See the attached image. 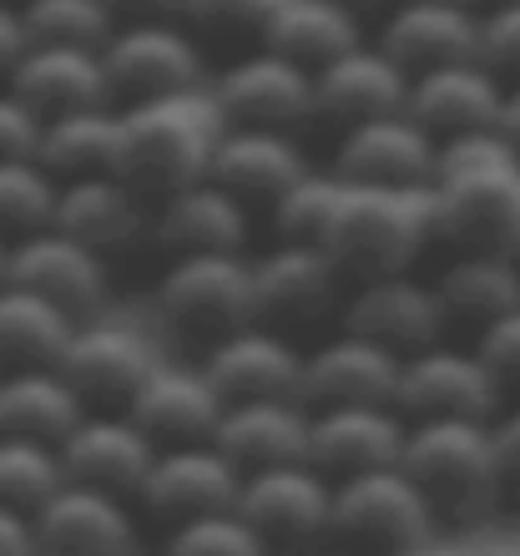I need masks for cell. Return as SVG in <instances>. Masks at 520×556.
I'll return each instance as SVG.
<instances>
[{"mask_svg":"<svg viewBox=\"0 0 520 556\" xmlns=\"http://www.w3.org/2000/svg\"><path fill=\"white\" fill-rule=\"evenodd\" d=\"M228 132V117L213 97V81L173 97L122 106V157L116 173L142 192L147 203H162L173 192L192 188L213 173V152Z\"/></svg>","mask_w":520,"mask_h":556,"instance_id":"1","label":"cell"},{"mask_svg":"<svg viewBox=\"0 0 520 556\" xmlns=\"http://www.w3.org/2000/svg\"><path fill=\"white\" fill-rule=\"evenodd\" d=\"M430 243H440L430 188H369V182H348L344 207L324 238V249L339 258L348 283L409 274Z\"/></svg>","mask_w":520,"mask_h":556,"instance_id":"2","label":"cell"},{"mask_svg":"<svg viewBox=\"0 0 520 556\" xmlns=\"http://www.w3.org/2000/svg\"><path fill=\"white\" fill-rule=\"evenodd\" d=\"M399 466L415 476L440 516L475 521L500 506L495 420H409Z\"/></svg>","mask_w":520,"mask_h":556,"instance_id":"3","label":"cell"},{"mask_svg":"<svg viewBox=\"0 0 520 556\" xmlns=\"http://www.w3.org/2000/svg\"><path fill=\"white\" fill-rule=\"evenodd\" d=\"M152 308L173 334L213 350L217 339L258 319L253 304V258L248 253H182L162 268Z\"/></svg>","mask_w":520,"mask_h":556,"instance_id":"4","label":"cell"},{"mask_svg":"<svg viewBox=\"0 0 520 556\" xmlns=\"http://www.w3.org/2000/svg\"><path fill=\"white\" fill-rule=\"evenodd\" d=\"M434 521V501L419 491V481L405 466H384V470H364L348 481H333V536L348 552L364 556H394L409 546L430 542Z\"/></svg>","mask_w":520,"mask_h":556,"instance_id":"5","label":"cell"},{"mask_svg":"<svg viewBox=\"0 0 520 556\" xmlns=\"http://www.w3.org/2000/svg\"><path fill=\"white\" fill-rule=\"evenodd\" d=\"M434 238L455 253L465 249H516L520 238V162L460 167L430 182Z\"/></svg>","mask_w":520,"mask_h":556,"instance_id":"6","label":"cell"},{"mask_svg":"<svg viewBox=\"0 0 520 556\" xmlns=\"http://www.w3.org/2000/svg\"><path fill=\"white\" fill-rule=\"evenodd\" d=\"M102 61H106V76H112V97L122 106L207 87L203 46H198V36L182 21H131V26H116L112 41L102 46Z\"/></svg>","mask_w":520,"mask_h":556,"instance_id":"7","label":"cell"},{"mask_svg":"<svg viewBox=\"0 0 520 556\" xmlns=\"http://www.w3.org/2000/svg\"><path fill=\"white\" fill-rule=\"evenodd\" d=\"M506 400V384L491 375L480 350L460 344H430L405 359L394 410L405 420H495Z\"/></svg>","mask_w":520,"mask_h":556,"instance_id":"8","label":"cell"},{"mask_svg":"<svg viewBox=\"0 0 520 556\" xmlns=\"http://www.w3.org/2000/svg\"><path fill=\"white\" fill-rule=\"evenodd\" d=\"M213 97L223 106L228 127H274V132H299L318 117L314 72L299 61L278 56L268 46H253L238 61H228L213 76Z\"/></svg>","mask_w":520,"mask_h":556,"instance_id":"9","label":"cell"},{"mask_svg":"<svg viewBox=\"0 0 520 556\" xmlns=\"http://www.w3.org/2000/svg\"><path fill=\"white\" fill-rule=\"evenodd\" d=\"M344 283H348V274L339 268V258L324 243L278 238L274 249H263L253 258V304H258V319L283 329V334L324 319L329 308L344 314V299H348Z\"/></svg>","mask_w":520,"mask_h":556,"instance_id":"10","label":"cell"},{"mask_svg":"<svg viewBox=\"0 0 520 556\" xmlns=\"http://www.w3.org/2000/svg\"><path fill=\"white\" fill-rule=\"evenodd\" d=\"M339 324L364 339H375V344H384V350H394L399 359L430 350V344H445V334H449V319H445L440 293H434V278H419L415 268L409 274H379V278L354 283Z\"/></svg>","mask_w":520,"mask_h":556,"instance_id":"11","label":"cell"},{"mask_svg":"<svg viewBox=\"0 0 520 556\" xmlns=\"http://www.w3.org/2000/svg\"><path fill=\"white\" fill-rule=\"evenodd\" d=\"M238 511L268 536V546H318L333 536V481L314 460L248 470Z\"/></svg>","mask_w":520,"mask_h":556,"instance_id":"12","label":"cell"},{"mask_svg":"<svg viewBox=\"0 0 520 556\" xmlns=\"http://www.w3.org/2000/svg\"><path fill=\"white\" fill-rule=\"evenodd\" d=\"M61 369L76 384V395L87 400V410H131L137 390L157 369V350L131 324L81 319L61 354Z\"/></svg>","mask_w":520,"mask_h":556,"instance_id":"13","label":"cell"},{"mask_svg":"<svg viewBox=\"0 0 520 556\" xmlns=\"http://www.w3.org/2000/svg\"><path fill=\"white\" fill-rule=\"evenodd\" d=\"M440 167V137L405 112L344 127L333 142V173L369 188H430Z\"/></svg>","mask_w":520,"mask_h":556,"instance_id":"14","label":"cell"},{"mask_svg":"<svg viewBox=\"0 0 520 556\" xmlns=\"http://www.w3.org/2000/svg\"><path fill=\"white\" fill-rule=\"evenodd\" d=\"M304 359L308 350H299L283 329L253 319L243 329H232L228 339H217L203 354V369L228 405H238V400H304Z\"/></svg>","mask_w":520,"mask_h":556,"instance_id":"15","label":"cell"},{"mask_svg":"<svg viewBox=\"0 0 520 556\" xmlns=\"http://www.w3.org/2000/svg\"><path fill=\"white\" fill-rule=\"evenodd\" d=\"M238 496H243V470L217 451V440H203V445L157 451V466L147 476L137 506L167 527H182L192 516L238 511Z\"/></svg>","mask_w":520,"mask_h":556,"instance_id":"16","label":"cell"},{"mask_svg":"<svg viewBox=\"0 0 520 556\" xmlns=\"http://www.w3.org/2000/svg\"><path fill=\"white\" fill-rule=\"evenodd\" d=\"M11 283L41 293L76 319H97L112 289V268H106V253H97L91 243L61 228H41L11 243Z\"/></svg>","mask_w":520,"mask_h":556,"instance_id":"17","label":"cell"},{"mask_svg":"<svg viewBox=\"0 0 520 556\" xmlns=\"http://www.w3.org/2000/svg\"><path fill=\"white\" fill-rule=\"evenodd\" d=\"M157 451L162 445L127 410H91L72 435L61 440L66 481L97 485V491H112V496L127 501L142 496L147 476L157 466Z\"/></svg>","mask_w":520,"mask_h":556,"instance_id":"18","label":"cell"},{"mask_svg":"<svg viewBox=\"0 0 520 556\" xmlns=\"http://www.w3.org/2000/svg\"><path fill=\"white\" fill-rule=\"evenodd\" d=\"M399 369H405V359L394 350H384V344L339 324L304 359V405L308 410H329V405H394Z\"/></svg>","mask_w":520,"mask_h":556,"instance_id":"19","label":"cell"},{"mask_svg":"<svg viewBox=\"0 0 520 556\" xmlns=\"http://www.w3.org/2000/svg\"><path fill=\"white\" fill-rule=\"evenodd\" d=\"M409 440V420L394 405H329L314 410V435H308V460L329 481H348L364 470L399 466Z\"/></svg>","mask_w":520,"mask_h":556,"instance_id":"20","label":"cell"},{"mask_svg":"<svg viewBox=\"0 0 520 556\" xmlns=\"http://www.w3.org/2000/svg\"><path fill=\"white\" fill-rule=\"evenodd\" d=\"M228 400L217 395V384L207 380L203 365H177V359H157V369L147 375V384L131 400V420L147 435L167 445H203L217 435Z\"/></svg>","mask_w":520,"mask_h":556,"instance_id":"21","label":"cell"},{"mask_svg":"<svg viewBox=\"0 0 520 556\" xmlns=\"http://www.w3.org/2000/svg\"><path fill=\"white\" fill-rule=\"evenodd\" d=\"M409 76L480 61V11L449 0H399L375 36Z\"/></svg>","mask_w":520,"mask_h":556,"instance_id":"22","label":"cell"},{"mask_svg":"<svg viewBox=\"0 0 520 556\" xmlns=\"http://www.w3.org/2000/svg\"><path fill=\"white\" fill-rule=\"evenodd\" d=\"M409 81L415 76L384 51L379 41H359L324 72H314L318 91V117L339 122V127H359V122L390 117L409 106Z\"/></svg>","mask_w":520,"mask_h":556,"instance_id":"23","label":"cell"},{"mask_svg":"<svg viewBox=\"0 0 520 556\" xmlns=\"http://www.w3.org/2000/svg\"><path fill=\"white\" fill-rule=\"evenodd\" d=\"M46 552L66 556H137V516L127 496L97 491V485L66 481L56 496L36 511Z\"/></svg>","mask_w":520,"mask_h":556,"instance_id":"24","label":"cell"},{"mask_svg":"<svg viewBox=\"0 0 520 556\" xmlns=\"http://www.w3.org/2000/svg\"><path fill=\"white\" fill-rule=\"evenodd\" d=\"M152 238L173 258H182V253H248L253 207L243 198H232L228 188H217L213 177H203V182L152 203Z\"/></svg>","mask_w":520,"mask_h":556,"instance_id":"25","label":"cell"},{"mask_svg":"<svg viewBox=\"0 0 520 556\" xmlns=\"http://www.w3.org/2000/svg\"><path fill=\"white\" fill-rule=\"evenodd\" d=\"M11 91L41 122L87 112V106H116L112 76L97 46H30L11 76Z\"/></svg>","mask_w":520,"mask_h":556,"instance_id":"26","label":"cell"},{"mask_svg":"<svg viewBox=\"0 0 520 556\" xmlns=\"http://www.w3.org/2000/svg\"><path fill=\"white\" fill-rule=\"evenodd\" d=\"M299 132H274V127H228L213 152V182L243 198L248 207H274L283 192L308 173Z\"/></svg>","mask_w":520,"mask_h":556,"instance_id":"27","label":"cell"},{"mask_svg":"<svg viewBox=\"0 0 520 556\" xmlns=\"http://www.w3.org/2000/svg\"><path fill=\"white\" fill-rule=\"evenodd\" d=\"M506 91V81L480 61L440 66V72H424L409 81V117L419 127H430L440 142L460 132H485V127H500Z\"/></svg>","mask_w":520,"mask_h":556,"instance_id":"28","label":"cell"},{"mask_svg":"<svg viewBox=\"0 0 520 556\" xmlns=\"http://www.w3.org/2000/svg\"><path fill=\"white\" fill-rule=\"evenodd\" d=\"M308 435H314V410L304 400H238L223 410L213 440L248 476V470L308 460Z\"/></svg>","mask_w":520,"mask_h":556,"instance_id":"29","label":"cell"},{"mask_svg":"<svg viewBox=\"0 0 520 556\" xmlns=\"http://www.w3.org/2000/svg\"><path fill=\"white\" fill-rule=\"evenodd\" d=\"M56 228L112 258L116 249H131L142 233H152V213H147V198L122 173H91L61 182Z\"/></svg>","mask_w":520,"mask_h":556,"instance_id":"30","label":"cell"},{"mask_svg":"<svg viewBox=\"0 0 520 556\" xmlns=\"http://www.w3.org/2000/svg\"><path fill=\"white\" fill-rule=\"evenodd\" d=\"M434 293L445 304L449 329H491L520 308V258L510 249H465L449 253L434 274Z\"/></svg>","mask_w":520,"mask_h":556,"instance_id":"31","label":"cell"},{"mask_svg":"<svg viewBox=\"0 0 520 556\" xmlns=\"http://www.w3.org/2000/svg\"><path fill=\"white\" fill-rule=\"evenodd\" d=\"M87 415V400L76 395V384L66 380L61 365L5 369L0 375V435L61 445Z\"/></svg>","mask_w":520,"mask_h":556,"instance_id":"32","label":"cell"},{"mask_svg":"<svg viewBox=\"0 0 520 556\" xmlns=\"http://www.w3.org/2000/svg\"><path fill=\"white\" fill-rule=\"evenodd\" d=\"M359 41H364L359 11H348L339 0H278V11L268 15L258 46L299 61L308 72H324L329 61H339Z\"/></svg>","mask_w":520,"mask_h":556,"instance_id":"33","label":"cell"},{"mask_svg":"<svg viewBox=\"0 0 520 556\" xmlns=\"http://www.w3.org/2000/svg\"><path fill=\"white\" fill-rule=\"evenodd\" d=\"M76 314L21 283H0V375L5 369L61 365V354L76 334Z\"/></svg>","mask_w":520,"mask_h":556,"instance_id":"34","label":"cell"},{"mask_svg":"<svg viewBox=\"0 0 520 556\" xmlns=\"http://www.w3.org/2000/svg\"><path fill=\"white\" fill-rule=\"evenodd\" d=\"M36 157L61 177H91L116 173L122 157V106H87V112H66L41 127V152Z\"/></svg>","mask_w":520,"mask_h":556,"instance_id":"35","label":"cell"},{"mask_svg":"<svg viewBox=\"0 0 520 556\" xmlns=\"http://www.w3.org/2000/svg\"><path fill=\"white\" fill-rule=\"evenodd\" d=\"M61 177L41 157H11L0 162V238H30L41 228H56Z\"/></svg>","mask_w":520,"mask_h":556,"instance_id":"36","label":"cell"},{"mask_svg":"<svg viewBox=\"0 0 520 556\" xmlns=\"http://www.w3.org/2000/svg\"><path fill=\"white\" fill-rule=\"evenodd\" d=\"M61 485H66L61 445L0 435V506H15V511H41Z\"/></svg>","mask_w":520,"mask_h":556,"instance_id":"37","label":"cell"},{"mask_svg":"<svg viewBox=\"0 0 520 556\" xmlns=\"http://www.w3.org/2000/svg\"><path fill=\"white\" fill-rule=\"evenodd\" d=\"M344 192H348V177H339L333 167H308L299 182H293L274 207V233L278 238H293V243H324L344 207Z\"/></svg>","mask_w":520,"mask_h":556,"instance_id":"38","label":"cell"},{"mask_svg":"<svg viewBox=\"0 0 520 556\" xmlns=\"http://www.w3.org/2000/svg\"><path fill=\"white\" fill-rule=\"evenodd\" d=\"M30 46H97L102 51L116 30L106 0H30L21 5Z\"/></svg>","mask_w":520,"mask_h":556,"instance_id":"39","label":"cell"},{"mask_svg":"<svg viewBox=\"0 0 520 556\" xmlns=\"http://www.w3.org/2000/svg\"><path fill=\"white\" fill-rule=\"evenodd\" d=\"M162 556H268V536L243 511H213L167 527Z\"/></svg>","mask_w":520,"mask_h":556,"instance_id":"40","label":"cell"},{"mask_svg":"<svg viewBox=\"0 0 520 556\" xmlns=\"http://www.w3.org/2000/svg\"><path fill=\"white\" fill-rule=\"evenodd\" d=\"M278 0H182V26L192 36H213V41H263L268 15Z\"/></svg>","mask_w":520,"mask_h":556,"instance_id":"41","label":"cell"},{"mask_svg":"<svg viewBox=\"0 0 520 556\" xmlns=\"http://www.w3.org/2000/svg\"><path fill=\"white\" fill-rule=\"evenodd\" d=\"M480 66H491L506 87L520 81V0H491L480 11Z\"/></svg>","mask_w":520,"mask_h":556,"instance_id":"42","label":"cell"},{"mask_svg":"<svg viewBox=\"0 0 520 556\" xmlns=\"http://www.w3.org/2000/svg\"><path fill=\"white\" fill-rule=\"evenodd\" d=\"M491 162H520V152L510 147V137L500 127H485V132H460L440 142V173H460V167H491Z\"/></svg>","mask_w":520,"mask_h":556,"instance_id":"43","label":"cell"},{"mask_svg":"<svg viewBox=\"0 0 520 556\" xmlns=\"http://www.w3.org/2000/svg\"><path fill=\"white\" fill-rule=\"evenodd\" d=\"M475 350H480V359L491 365L495 380L506 384V390H520V308L506 314V319H495L491 329H480Z\"/></svg>","mask_w":520,"mask_h":556,"instance_id":"44","label":"cell"},{"mask_svg":"<svg viewBox=\"0 0 520 556\" xmlns=\"http://www.w3.org/2000/svg\"><path fill=\"white\" fill-rule=\"evenodd\" d=\"M41 127L46 122L36 117L11 87H0V162L36 157V152H41Z\"/></svg>","mask_w":520,"mask_h":556,"instance_id":"45","label":"cell"},{"mask_svg":"<svg viewBox=\"0 0 520 556\" xmlns=\"http://www.w3.org/2000/svg\"><path fill=\"white\" fill-rule=\"evenodd\" d=\"M495 476H500V506L520 511V405L495 415Z\"/></svg>","mask_w":520,"mask_h":556,"instance_id":"46","label":"cell"},{"mask_svg":"<svg viewBox=\"0 0 520 556\" xmlns=\"http://www.w3.org/2000/svg\"><path fill=\"white\" fill-rule=\"evenodd\" d=\"M26 51H30L26 21H21V11H15V5H5V0H0V87H11V76H15V66L26 61Z\"/></svg>","mask_w":520,"mask_h":556,"instance_id":"47","label":"cell"},{"mask_svg":"<svg viewBox=\"0 0 520 556\" xmlns=\"http://www.w3.org/2000/svg\"><path fill=\"white\" fill-rule=\"evenodd\" d=\"M36 552H41V527H36V511L0 506V556H36Z\"/></svg>","mask_w":520,"mask_h":556,"instance_id":"48","label":"cell"},{"mask_svg":"<svg viewBox=\"0 0 520 556\" xmlns=\"http://www.w3.org/2000/svg\"><path fill=\"white\" fill-rule=\"evenodd\" d=\"M106 11L116 15V26H131V21H182V0H106Z\"/></svg>","mask_w":520,"mask_h":556,"instance_id":"49","label":"cell"},{"mask_svg":"<svg viewBox=\"0 0 520 556\" xmlns=\"http://www.w3.org/2000/svg\"><path fill=\"white\" fill-rule=\"evenodd\" d=\"M500 132L510 137V147L520 152V81L506 91V112H500Z\"/></svg>","mask_w":520,"mask_h":556,"instance_id":"50","label":"cell"},{"mask_svg":"<svg viewBox=\"0 0 520 556\" xmlns=\"http://www.w3.org/2000/svg\"><path fill=\"white\" fill-rule=\"evenodd\" d=\"M0 283H11V243L0 238Z\"/></svg>","mask_w":520,"mask_h":556,"instance_id":"51","label":"cell"},{"mask_svg":"<svg viewBox=\"0 0 520 556\" xmlns=\"http://www.w3.org/2000/svg\"><path fill=\"white\" fill-rule=\"evenodd\" d=\"M394 556H455V552H440V546L424 542V546H409V552H394Z\"/></svg>","mask_w":520,"mask_h":556,"instance_id":"52","label":"cell"},{"mask_svg":"<svg viewBox=\"0 0 520 556\" xmlns=\"http://www.w3.org/2000/svg\"><path fill=\"white\" fill-rule=\"evenodd\" d=\"M339 5H348V11H379V5H384V0H339Z\"/></svg>","mask_w":520,"mask_h":556,"instance_id":"53","label":"cell"},{"mask_svg":"<svg viewBox=\"0 0 520 556\" xmlns=\"http://www.w3.org/2000/svg\"><path fill=\"white\" fill-rule=\"evenodd\" d=\"M304 556H364V552H348L344 546V552H304Z\"/></svg>","mask_w":520,"mask_h":556,"instance_id":"54","label":"cell"},{"mask_svg":"<svg viewBox=\"0 0 520 556\" xmlns=\"http://www.w3.org/2000/svg\"><path fill=\"white\" fill-rule=\"evenodd\" d=\"M449 5H470V11H480V5H485V0H449Z\"/></svg>","mask_w":520,"mask_h":556,"instance_id":"55","label":"cell"},{"mask_svg":"<svg viewBox=\"0 0 520 556\" xmlns=\"http://www.w3.org/2000/svg\"><path fill=\"white\" fill-rule=\"evenodd\" d=\"M5 5H15V11H21V5H30V0H5Z\"/></svg>","mask_w":520,"mask_h":556,"instance_id":"56","label":"cell"},{"mask_svg":"<svg viewBox=\"0 0 520 556\" xmlns=\"http://www.w3.org/2000/svg\"><path fill=\"white\" fill-rule=\"evenodd\" d=\"M36 556H66V552H46V546H41V552H36Z\"/></svg>","mask_w":520,"mask_h":556,"instance_id":"57","label":"cell"},{"mask_svg":"<svg viewBox=\"0 0 520 556\" xmlns=\"http://www.w3.org/2000/svg\"><path fill=\"white\" fill-rule=\"evenodd\" d=\"M510 253H516V258H520V238H516V249H510Z\"/></svg>","mask_w":520,"mask_h":556,"instance_id":"58","label":"cell"},{"mask_svg":"<svg viewBox=\"0 0 520 556\" xmlns=\"http://www.w3.org/2000/svg\"><path fill=\"white\" fill-rule=\"evenodd\" d=\"M137 556H147V552H137Z\"/></svg>","mask_w":520,"mask_h":556,"instance_id":"59","label":"cell"}]
</instances>
